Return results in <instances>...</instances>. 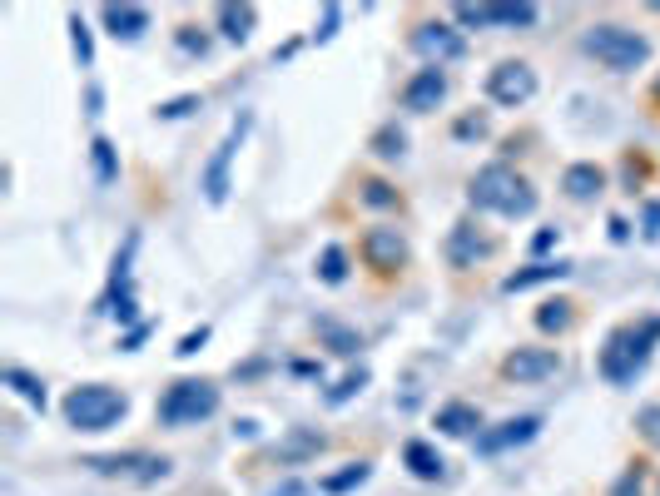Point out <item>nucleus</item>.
I'll return each mask as SVG.
<instances>
[{
    "mask_svg": "<svg viewBox=\"0 0 660 496\" xmlns=\"http://www.w3.org/2000/svg\"><path fill=\"white\" fill-rule=\"evenodd\" d=\"M194 110H204V95H174V100H164V105H154V120H184V115H194Z\"/></svg>",
    "mask_w": 660,
    "mask_h": 496,
    "instance_id": "nucleus-36",
    "label": "nucleus"
},
{
    "mask_svg": "<svg viewBox=\"0 0 660 496\" xmlns=\"http://www.w3.org/2000/svg\"><path fill=\"white\" fill-rule=\"evenodd\" d=\"M641 239H646V244L660 239V199H646V204H641Z\"/></svg>",
    "mask_w": 660,
    "mask_h": 496,
    "instance_id": "nucleus-39",
    "label": "nucleus"
},
{
    "mask_svg": "<svg viewBox=\"0 0 660 496\" xmlns=\"http://www.w3.org/2000/svg\"><path fill=\"white\" fill-rule=\"evenodd\" d=\"M313 328H318V338L328 343V353H338V358H353V353L363 348V338H358L353 328L333 323V318H323V323H313Z\"/></svg>",
    "mask_w": 660,
    "mask_h": 496,
    "instance_id": "nucleus-28",
    "label": "nucleus"
},
{
    "mask_svg": "<svg viewBox=\"0 0 660 496\" xmlns=\"http://www.w3.org/2000/svg\"><path fill=\"white\" fill-rule=\"evenodd\" d=\"M541 427H546V417L541 412H522V417H507V422H497V427H482V437H477V452L482 457H502V452H512V447H527L541 437Z\"/></svg>",
    "mask_w": 660,
    "mask_h": 496,
    "instance_id": "nucleus-13",
    "label": "nucleus"
},
{
    "mask_svg": "<svg viewBox=\"0 0 660 496\" xmlns=\"http://www.w3.org/2000/svg\"><path fill=\"white\" fill-rule=\"evenodd\" d=\"M214 30H219L229 45H249L254 30H259V5H219V10H214Z\"/></svg>",
    "mask_w": 660,
    "mask_h": 496,
    "instance_id": "nucleus-22",
    "label": "nucleus"
},
{
    "mask_svg": "<svg viewBox=\"0 0 660 496\" xmlns=\"http://www.w3.org/2000/svg\"><path fill=\"white\" fill-rule=\"evenodd\" d=\"M646 482H651V457H631L626 472L616 477L611 496H646Z\"/></svg>",
    "mask_w": 660,
    "mask_h": 496,
    "instance_id": "nucleus-31",
    "label": "nucleus"
},
{
    "mask_svg": "<svg viewBox=\"0 0 660 496\" xmlns=\"http://www.w3.org/2000/svg\"><path fill=\"white\" fill-rule=\"evenodd\" d=\"M353 248L348 244H328L323 253H318V263H313V278L323 283V288H343L348 283V273H353Z\"/></svg>",
    "mask_w": 660,
    "mask_h": 496,
    "instance_id": "nucleus-23",
    "label": "nucleus"
},
{
    "mask_svg": "<svg viewBox=\"0 0 660 496\" xmlns=\"http://www.w3.org/2000/svg\"><path fill=\"white\" fill-rule=\"evenodd\" d=\"M581 50L611 75H631L651 65V35L626 20H591L581 30Z\"/></svg>",
    "mask_w": 660,
    "mask_h": 496,
    "instance_id": "nucleus-3",
    "label": "nucleus"
},
{
    "mask_svg": "<svg viewBox=\"0 0 660 496\" xmlns=\"http://www.w3.org/2000/svg\"><path fill=\"white\" fill-rule=\"evenodd\" d=\"M5 382H10V387H15V392H20V397H25L30 407H35V412H45V407H50V392H45V382H40L35 372L5 368Z\"/></svg>",
    "mask_w": 660,
    "mask_h": 496,
    "instance_id": "nucleus-29",
    "label": "nucleus"
},
{
    "mask_svg": "<svg viewBox=\"0 0 660 496\" xmlns=\"http://www.w3.org/2000/svg\"><path fill=\"white\" fill-rule=\"evenodd\" d=\"M209 333H214V328H209V323H199L194 333H184V338H179V348H174V353H179V358H194V353L209 343Z\"/></svg>",
    "mask_w": 660,
    "mask_h": 496,
    "instance_id": "nucleus-41",
    "label": "nucleus"
},
{
    "mask_svg": "<svg viewBox=\"0 0 660 496\" xmlns=\"http://www.w3.org/2000/svg\"><path fill=\"white\" fill-rule=\"evenodd\" d=\"M407 50H417L422 65H452L467 55V35L452 25V15H422L407 25Z\"/></svg>",
    "mask_w": 660,
    "mask_h": 496,
    "instance_id": "nucleus-8",
    "label": "nucleus"
},
{
    "mask_svg": "<svg viewBox=\"0 0 660 496\" xmlns=\"http://www.w3.org/2000/svg\"><path fill=\"white\" fill-rule=\"evenodd\" d=\"M174 45H179L184 55H199V60L209 55V35H204L199 25H179V30H174Z\"/></svg>",
    "mask_w": 660,
    "mask_h": 496,
    "instance_id": "nucleus-38",
    "label": "nucleus"
},
{
    "mask_svg": "<svg viewBox=\"0 0 660 496\" xmlns=\"http://www.w3.org/2000/svg\"><path fill=\"white\" fill-rule=\"evenodd\" d=\"M368 477H373V462H368V457H358V462H348V467H338V472L318 477V492H323V496H348V492H358Z\"/></svg>",
    "mask_w": 660,
    "mask_h": 496,
    "instance_id": "nucleus-25",
    "label": "nucleus"
},
{
    "mask_svg": "<svg viewBox=\"0 0 660 496\" xmlns=\"http://www.w3.org/2000/svg\"><path fill=\"white\" fill-rule=\"evenodd\" d=\"M219 407H224V387H219L214 377H174V382L159 392L154 417H159V427H199V422H209Z\"/></svg>",
    "mask_w": 660,
    "mask_h": 496,
    "instance_id": "nucleus-5",
    "label": "nucleus"
},
{
    "mask_svg": "<svg viewBox=\"0 0 660 496\" xmlns=\"http://www.w3.org/2000/svg\"><path fill=\"white\" fill-rule=\"evenodd\" d=\"M432 427H437V437H452V442H477V437H482V427H487V417H482V407H477V402L452 397V402H442V407L432 412Z\"/></svg>",
    "mask_w": 660,
    "mask_h": 496,
    "instance_id": "nucleus-14",
    "label": "nucleus"
},
{
    "mask_svg": "<svg viewBox=\"0 0 660 496\" xmlns=\"http://www.w3.org/2000/svg\"><path fill=\"white\" fill-rule=\"evenodd\" d=\"M541 204L536 184H531L522 169H512L507 159H492L482 164L472 179H467V214H497V219H531Z\"/></svg>",
    "mask_w": 660,
    "mask_h": 496,
    "instance_id": "nucleus-1",
    "label": "nucleus"
},
{
    "mask_svg": "<svg viewBox=\"0 0 660 496\" xmlns=\"http://www.w3.org/2000/svg\"><path fill=\"white\" fill-rule=\"evenodd\" d=\"M368 387V368H353V372H343L328 392H323V407H343V402H353L358 392Z\"/></svg>",
    "mask_w": 660,
    "mask_h": 496,
    "instance_id": "nucleus-32",
    "label": "nucleus"
},
{
    "mask_svg": "<svg viewBox=\"0 0 660 496\" xmlns=\"http://www.w3.org/2000/svg\"><path fill=\"white\" fill-rule=\"evenodd\" d=\"M611 244H631V224H626L621 214L611 219Z\"/></svg>",
    "mask_w": 660,
    "mask_h": 496,
    "instance_id": "nucleus-44",
    "label": "nucleus"
},
{
    "mask_svg": "<svg viewBox=\"0 0 660 496\" xmlns=\"http://www.w3.org/2000/svg\"><path fill=\"white\" fill-rule=\"evenodd\" d=\"M144 338H149V323H139V328H130V333L120 338V353H134V348H139Z\"/></svg>",
    "mask_w": 660,
    "mask_h": 496,
    "instance_id": "nucleus-43",
    "label": "nucleus"
},
{
    "mask_svg": "<svg viewBox=\"0 0 660 496\" xmlns=\"http://www.w3.org/2000/svg\"><path fill=\"white\" fill-rule=\"evenodd\" d=\"M457 30H492V5H452Z\"/></svg>",
    "mask_w": 660,
    "mask_h": 496,
    "instance_id": "nucleus-35",
    "label": "nucleus"
},
{
    "mask_svg": "<svg viewBox=\"0 0 660 496\" xmlns=\"http://www.w3.org/2000/svg\"><path fill=\"white\" fill-rule=\"evenodd\" d=\"M402 467H407L417 482H442V472H447L437 442H427V437H407V442H402Z\"/></svg>",
    "mask_w": 660,
    "mask_h": 496,
    "instance_id": "nucleus-21",
    "label": "nucleus"
},
{
    "mask_svg": "<svg viewBox=\"0 0 660 496\" xmlns=\"http://www.w3.org/2000/svg\"><path fill=\"white\" fill-rule=\"evenodd\" d=\"M536 15V5H492V30H531Z\"/></svg>",
    "mask_w": 660,
    "mask_h": 496,
    "instance_id": "nucleus-33",
    "label": "nucleus"
},
{
    "mask_svg": "<svg viewBox=\"0 0 660 496\" xmlns=\"http://www.w3.org/2000/svg\"><path fill=\"white\" fill-rule=\"evenodd\" d=\"M442 253H447V263H452L457 273H472V268H487V263L502 253V239H497V234H492L477 214H462V219L447 229Z\"/></svg>",
    "mask_w": 660,
    "mask_h": 496,
    "instance_id": "nucleus-7",
    "label": "nucleus"
},
{
    "mask_svg": "<svg viewBox=\"0 0 660 496\" xmlns=\"http://www.w3.org/2000/svg\"><path fill=\"white\" fill-rule=\"evenodd\" d=\"M531 323H536V333H546V338H566L576 323H581V303L576 298H541L536 303V313H531Z\"/></svg>",
    "mask_w": 660,
    "mask_h": 496,
    "instance_id": "nucleus-17",
    "label": "nucleus"
},
{
    "mask_svg": "<svg viewBox=\"0 0 660 496\" xmlns=\"http://www.w3.org/2000/svg\"><path fill=\"white\" fill-rule=\"evenodd\" d=\"M636 437L646 442V452H660V402H646V407H636Z\"/></svg>",
    "mask_w": 660,
    "mask_h": 496,
    "instance_id": "nucleus-34",
    "label": "nucleus"
},
{
    "mask_svg": "<svg viewBox=\"0 0 660 496\" xmlns=\"http://www.w3.org/2000/svg\"><path fill=\"white\" fill-rule=\"evenodd\" d=\"M561 244V229L556 224H546V229H536V239H531V258H541V253H551V248Z\"/></svg>",
    "mask_w": 660,
    "mask_h": 496,
    "instance_id": "nucleus-42",
    "label": "nucleus"
},
{
    "mask_svg": "<svg viewBox=\"0 0 660 496\" xmlns=\"http://www.w3.org/2000/svg\"><path fill=\"white\" fill-rule=\"evenodd\" d=\"M452 134H457V139H487V134H492V120H487V110H467L462 120L452 124Z\"/></svg>",
    "mask_w": 660,
    "mask_h": 496,
    "instance_id": "nucleus-37",
    "label": "nucleus"
},
{
    "mask_svg": "<svg viewBox=\"0 0 660 496\" xmlns=\"http://www.w3.org/2000/svg\"><path fill=\"white\" fill-rule=\"evenodd\" d=\"M100 25L110 30V40L134 45V40H144V30L154 25V15H149L144 5H105V10H100Z\"/></svg>",
    "mask_w": 660,
    "mask_h": 496,
    "instance_id": "nucleus-19",
    "label": "nucleus"
},
{
    "mask_svg": "<svg viewBox=\"0 0 660 496\" xmlns=\"http://www.w3.org/2000/svg\"><path fill=\"white\" fill-rule=\"evenodd\" d=\"M70 45H75V60L80 70H95V30L80 10H70Z\"/></svg>",
    "mask_w": 660,
    "mask_h": 496,
    "instance_id": "nucleus-30",
    "label": "nucleus"
},
{
    "mask_svg": "<svg viewBox=\"0 0 660 496\" xmlns=\"http://www.w3.org/2000/svg\"><path fill=\"white\" fill-rule=\"evenodd\" d=\"M561 368H566L561 348H546V343H517V348H507V353H502L497 377H502V382H512V387H536V382L561 377Z\"/></svg>",
    "mask_w": 660,
    "mask_h": 496,
    "instance_id": "nucleus-9",
    "label": "nucleus"
},
{
    "mask_svg": "<svg viewBox=\"0 0 660 496\" xmlns=\"http://www.w3.org/2000/svg\"><path fill=\"white\" fill-rule=\"evenodd\" d=\"M660 343V318H626V323H616L611 333H606V343H601V353H596V372L611 382V387H631L646 363H651V353H656Z\"/></svg>",
    "mask_w": 660,
    "mask_h": 496,
    "instance_id": "nucleus-2",
    "label": "nucleus"
},
{
    "mask_svg": "<svg viewBox=\"0 0 660 496\" xmlns=\"http://www.w3.org/2000/svg\"><path fill=\"white\" fill-rule=\"evenodd\" d=\"M249 129H254V115L244 110L239 120L229 124V134L214 144V154H209V164H204V174H199V189H204V199L219 209V204H229V169H234V154L244 149V139H249Z\"/></svg>",
    "mask_w": 660,
    "mask_h": 496,
    "instance_id": "nucleus-10",
    "label": "nucleus"
},
{
    "mask_svg": "<svg viewBox=\"0 0 660 496\" xmlns=\"http://www.w3.org/2000/svg\"><path fill=\"white\" fill-rule=\"evenodd\" d=\"M353 194H358L363 209H378V214H407V194L397 189L393 179H383V174H358V179H353Z\"/></svg>",
    "mask_w": 660,
    "mask_h": 496,
    "instance_id": "nucleus-16",
    "label": "nucleus"
},
{
    "mask_svg": "<svg viewBox=\"0 0 660 496\" xmlns=\"http://www.w3.org/2000/svg\"><path fill=\"white\" fill-rule=\"evenodd\" d=\"M353 258H358V268L373 278V283H397L407 268H412V239H407V229H397V224H368L363 234H358V248H353Z\"/></svg>",
    "mask_w": 660,
    "mask_h": 496,
    "instance_id": "nucleus-6",
    "label": "nucleus"
},
{
    "mask_svg": "<svg viewBox=\"0 0 660 496\" xmlns=\"http://www.w3.org/2000/svg\"><path fill=\"white\" fill-rule=\"evenodd\" d=\"M90 169H95V184L100 189L120 179V149H115V139H105V134L90 139Z\"/></svg>",
    "mask_w": 660,
    "mask_h": 496,
    "instance_id": "nucleus-26",
    "label": "nucleus"
},
{
    "mask_svg": "<svg viewBox=\"0 0 660 496\" xmlns=\"http://www.w3.org/2000/svg\"><path fill=\"white\" fill-rule=\"evenodd\" d=\"M60 417H65L70 432H85V437L110 432L130 417V392L115 387V382H80L60 397Z\"/></svg>",
    "mask_w": 660,
    "mask_h": 496,
    "instance_id": "nucleus-4",
    "label": "nucleus"
},
{
    "mask_svg": "<svg viewBox=\"0 0 660 496\" xmlns=\"http://www.w3.org/2000/svg\"><path fill=\"white\" fill-rule=\"evenodd\" d=\"M651 179H656V164H651V154H646L641 144H631V149L621 154V189L636 199V194H646V189H651Z\"/></svg>",
    "mask_w": 660,
    "mask_h": 496,
    "instance_id": "nucleus-24",
    "label": "nucleus"
},
{
    "mask_svg": "<svg viewBox=\"0 0 660 496\" xmlns=\"http://www.w3.org/2000/svg\"><path fill=\"white\" fill-rule=\"evenodd\" d=\"M338 25H343V5H328V10H323V20H318V30H313V40H318V45H328V40L338 35Z\"/></svg>",
    "mask_w": 660,
    "mask_h": 496,
    "instance_id": "nucleus-40",
    "label": "nucleus"
},
{
    "mask_svg": "<svg viewBox=\"0 0 660 496\" xmlns=\"http://www.w3.org/2000/svg\"><path fill=\"white\" fill-rule=\"evenodd\" d=\"M566 273H571L566 258H531L527 268H512V273L502 278V288H507V293H527V288H541V283H561Z\"/></svg>",
    "mask_w": 660,
    "mask_h": 496,
    "instance_id": "nucleus-20",
    "label": "nucleus"
},
{
    "mask_svg": "<svg viewBox=\"0 0 660 496\" xmlns=\"http://www.w3.org/2000/svg\"><path fill=\"white\" fill-rule=\"evenodd\" d=\"M328 447V437L323 432H313V427H293L283 442H273L268 447V462H283V467H303V462H313L318 452Z\"/></svg>",
    "mask_w": 660,
    "mask_h": 496,
    "instance_id": "nucleus-18",
    "label": "nucleus"
},
{
    "mask_svg": "<svg viewBox=\"0 0 660 496\" xmlns=\"http://www.w3.org/2000/svg\"><path fill=\"white\" fill-rule=\"evenodd\" d=\"M606 189H611V174H606L596 159H571V164L561 169V194H566L571 204H596Z\"/></svg>",
    "mask_w": 660,
    "mask_h": 496,
    "instance_id": "nucleus-15",
    "label": "nucleus"
},
{
    "mask_svg": "<svg viewBox=\"0 0 660 496\" xmlns=\"http://www.w3.org/2000/svg\"><path fill=\"white\" fill-rule=\"evenodd\" d=\"M487 100L492 105H502V110H522L531 105V95H536V65L522 60V55H507V60H497L492 70H487Z\"/></svg>",
    "mask_w": 660,
    "mask_h": 496,
    "instance_id": "nucleus-11",
    "label": "nucleus"
},
{
    "mask_svg": "<svg viewBox=\"0 0 660 496\" xmlns=\"http://www.w3.org/2000/svg\"><path fill=\"white\" fill-rule=\"evenodd\" d=\"M452 95V80H447V65H417L402 85H397V105L407 115H432L442 110Z\"/></svg>",
    "mask_w": 660,
    "mask_h": 496,
    "instance_id": "nucleus-12",
    "label": "nucleus"
},
{
    "mask_svg": "<svg viewBox=\"0 0 660 496\" xmlns=\"http://www.w3.org/2000/svg\"><path fill=\"white\" fill-rule=\"evenodd\" d=\"M656 496H660V477H656Z\"/></svg>",
    "mask_w": 660,
    "mask_h": 496,
    "instance_id": "nucleus-47",
    "label": "nucleus"
},
{
    "mask_svg": "<svg viewBox=\"0 0 660 496\" xmlns=\"http://www.w3.org/2000/svg\"><path fill=\"white\" fill-rule=\"evenodd\" d=\"M646 115L660 120V70H656V80H651V90H646Z\"/></svg>",
    "mask_w": 660,
    "mask_h": 496,
    "instance_id": "nucleus-45",
    "label": "nucleus"
},
{
    "mask_svg": "<svg viewBox=\"0 0 660 496\" xmlns=\"http://www.w3.org/2000/svg\"><path fill=\"white\" fill-rule=\"evenodd\" d=\"M308 492V487H303V482H283V487H278V492H268V496H303Z\"/></svg>",
    "mask_w": 660,
    "mask_h": 496,
    "instance_id": "nucleus-46",
    "label": "nucleus"
},
{
    "mask_svg": "<svg viewBox=\"0 0 660 496\" xmlns=\"http://www.w3.org/2000/svg\"><path fill=\"white\" fill-rule=\"evenodd\" d=\"M368 149H373V159L393 164V159H402V154H407V129H402L397 120L378 124V129H373V139H368Z\"/></svg>",
    "mask_w": 660,
    "mask_h": 496,
    "instance_id": "nucleus-27",
    "label": "nucleus"
}]
</instances>
